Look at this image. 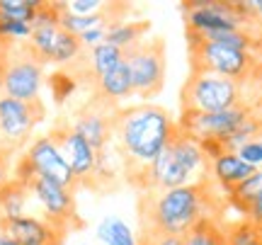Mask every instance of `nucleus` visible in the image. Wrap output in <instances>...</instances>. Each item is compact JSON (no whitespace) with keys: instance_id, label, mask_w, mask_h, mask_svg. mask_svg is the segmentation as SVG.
I'll list each match as a JSON object with an SVG mask.
<instances>
[{"instance_id":"nucleus-30","label":"nucleus","mask_w":262,"mask_h":245,"mask_svg":"<svg viewBox=\"0 0 262 245\" xmlns=\"http://www.w3.org/2000/svg\"><path fill=\"white\" fill-rule=\"evenodd\" d=\"M0 245H19V243L12 236H8V233H3V231H0Z\"/></svg>"},{"instance_id":"nucleus-23","label":"nucleus","mask_w":262,"mask_h":245,"mask_svg":"<svg viewBox=\"0 0 262 245\" xmlns=\"http://www.w3.org/2000/svg\"><path fill=\"white\" fill-rule=\"evenodd\" d=\"M49 85H51L54 100L61 104V102H66V100L71 97V93L75 90V85H78V83H75V78L71 76L68 71H63V68H61V71H56L54 76L49 78Z\"/></svg>"},{"instance_id":"nucleus-9","label":"nucleus","mask_w":262,"mask_h":245,"mask_svg":"<svg viewBox=\"0 0 262 245\" xmlns=\"http://www.w3.org/2000/svg\"><path fill=\"white\" fill-rule=\"evenodd\" d=\"M27 187H29V194L41 204L44 218H47L49 224H54V226L66 231V233L85 228V221L80 218L78 207H75L73 189H66L61 185H54V182L41 180V177L29 180Z\"/></svg>"},{"instance_id":"nucleus-8","label":"nucleus","mask_w":262,"mask_h":245,"mask_svg":"<svg viewBox=\"0 0 262 245\" xmlns=\"http://www.w3.org/2000/svg\"><path fill=\"white\" fill-rule=\"evenodd\" d=\"M44 83V63L32 51L27 39H12L5 63V80H3V95L32 102L39 100V90Z\"/></svg>"},{"instance_id":"nucleus-24","label":"nucleus","mask_w":262,"mask_h":245,"mask_svg":"<svg viewBox=\"0 0 262 245\" xmlns=\"http://www.w3.org/2000/svg\"><path fill=\"white\" fill-rule=\"evenodd\" d=\"M136 245H182V238L165 236V233H150V231H139Z\"/></svg>"},{"instance_id":"nucleus-11","label":"nucleus","mask_w":262,"mask_h":245,"mask_svg":"<svg viewBox=\"0 0 262 245\" xmlns=\"http://www.w3.org/2000/svg\"><path fill=\"white\" fill-rule=\"evenodd\" d=\"M117 112H119V104H112L97 95H90V100L73 114L71 126L100 153L112 143Z\"/></svg>"},{"instance_id":"nucleus-17","label":"nucleus","mask_w":262,"mask_h":245,"mask_svg":"<svg viewBox=\"0 0 262 245\" xmlns=\"http://www.w3.org/2000/svg\"><path fill=\"white\" fill-rule=\"evenodd\" d=\"M182 245H226V228L219 218H204L182 236Z\"/></svg>"},{"instance_id":"nucleus-29","label":"nucleus","mask_w":262,"mask_h":245,"mask_svg":"<svg viewBox=\"0 0 262 245\" xmlns=\"http://www.w3.org/2000/svg\"><path fill=\"white\" fill-rule=\"evenodd\" d=\"M245 218H250L255 226H260V228H262V194H260L257 199H255L253 204H250V209H248Z\"/></svg>"},{"instance_id":"nucleus-27","label":"nucleus","mask_w":262,"mask_h":245,"mask_svg":"<svg viewBox=\"0 0 262 245\" xmlns=\"http://www.w3.org/2000/svg\"><path fill=\"white\" fill-rule=\"evenodd\" d=\"M12 39L0 37V95H3V80H5V63H8V51Z\"/></svg>"},{"instance_id":"nucleus-13","label":"nucleus","mask_w":262,"mask_h":245,"mask_svg":"<svg viewBox=\"0 0 262 245\" xmlns=\"http://www.w3.org/2000/svg\"><path fill=\"white\" fill-rule=\"evenodd\" d=\"M257 168L248 165V163L238 155V153H221L211 161V180L216 182V187L221 189V194L228 197L243 180H248Z\"/></svg>"},{"instance_id":"nucleus-15","label":"nucleus","mask_w":262,"mask_h":245,"mask_svg":"<svg viewBox=\"0 0 262 245\" xmlns=\"http://www.w3.org/2000/svg\"><path fill=\"white\" fill-rule=\"evenodd\" d=\"M93 95H97V97H102V100L112 104H119L122 100L131 97L134 95V85H131L129 66L122 61L114 71H110L104 78H100L93 87Z\"/></svg>"},{"instance_id":"nucleus-6","label":"nucleus","mask_w":262,"mask_h":245,"mask_svg":"<svg viewBox=\"0 0 262 245\" xmlns=\"http://www.w3.org/2000/svg\"><path fill=\"white\" fill-rule=\"evenodd\" d=\"M124 63L129 66L134 95H139L141 100H153L163 93L168 68L163 37H146L134 47L124 49Z\"/></svg>"},{"instance_id":"nucleus-12","label":"nucleus","mask_w":262,"mask_h":245,"mask_svg":"<svg viewBox=\"0 0 262 245\" xmlns=\"http://www.w3.org/2000/svg\"><path fill=\"white\" fill-rule=\"evenodd\" d=\"M3 233L12 236L19 245H63L66 238H68L66 231L49 224L47 218L27 216V214L8 224V228Z\"/></svg>"},{"instance_id":"nucleus-26","label":"nucleus","mask_w":262,"mask_h":245,"mask_svg":"<svg viewBox=\"0 0 262 245\" xmlns=\"http://www.w3.org/2000/svg\"><path fill=\"white\" fill-rule=\"evenodd\" d=\"M104 0H71L66 3V10L73 15H93L97 10H102Z\"/></svg>"},{"instance_id":"nucleus-20","label":"nucleus","mask_w":262,"mask_h":245,"mask_svg":"<svg viewBox=\"0 0 262 245\" xmlns=\"http://www.w3.org/2000/svg\"><path fill=\"white\" fill-rule=\"evenodd\" d=\"M226 245H262V228L255 226L250 218H241L233 224H224Z\"/></svg>"},{"instance_id":"nucleus-19","label":"nucleus","mask_w":262,"mask_h":245,"mask_svg":"<svg viewBox=\"0 0 262 245\" xmlns=\"http://www.w3.org/2000/svg\"><path fill=\"white\" fill-rule=\"evenodd\" d=\"M97 238L104 245H136V236L131 233V228L117 216H107L100 221Z\"/></svg>"},{"instance_id":"nucleus-3","label":"nucleus","mask_w":262,"mask_h":245,"mask_svg":"<svg viewBox=\"0 0 262 245\" xmlns=\"http://www.w3.org/2000/svg\"><path fill=\"white\" fill-rule=\"evenodd\" d=\"M253 85L262 83H235L228 78L211 76V73H189L182 90H180V107L182 112H226L241 104L262 107V97H257Z\"/></svg>"},{"instance_id":"nucleus-28","label":"nucleus","mask_w":262,"mask_h":245,"mask_svg":"<svg viewBox=\"0 0 262 245\" xmlns=\"http://www.w3.org/2000/svg\"><path fill=\"white\" fill-rule=\"evenodd\" d=\"M12 180V158L0 153V187Z\"/></svg>"},{"instance_id":"nucleus-2","label":"nucleus","mask_w":262,"mask_h":245,"mask_svg":"<svg viewBox=\"0 0 262 245\" xmlns=\"http://www.w3.org/2000/svg\"><path fill=\"white\" fill-rule=\"evenodd\" d=\"M228 202L214 180L185 185L175 189L141 192L139 194V231L165 233L182 238L192 226L204 218L224 221Z\"/></svg>"},{"instance_id":"nucleus-4","label":"nucleus","mask_w":262,"mask_h":245,"mask_svg":"<svg viewBox=\"0 0 262 245\" xmlns=\"http://www.w3.org/2000/svg\"><path fill=\"white\" fill-rule=\"evenodd\" d=\"M187 39L189 73H211L235 83H262V58L241 49L204 41L192 32H185Z\"/></svg>"},{"instance_id":"nucleus-16","label":"nucleus","mask_w":262,"mask_h":245,"mask_svg":"<svg viewBox=\"0 0 262 245\" xmlns=\"http://www.w3.org/2000/svg\"><path fill=\"white\" fill-rule=\"evenodd\" d=\"M148 29H150L148 19H124V22H114V25L107 27L104 41L124 51V49L134 47L136 41L146 39V32H148Z\"/></svg>"},{"instance_id":"nucleus-1","label":"nucleus","mask_w":262,"mask_h":245,"mask_svg":"<svg viewBox=\"0 0 262 245\" xmlns=\"http://www.w3.org/2000/svg\"><path fill=\"white\" fill-rule=\"evenodd\" d=\"M172 129L175 119L158 104L143 102L134 107H119L110 146L119 158L122 180L136 192L143 187V177L150 163L168 146Z\"/></svg>"},{"instance_id":"nucleus-21","label":"nucleus","mask_w":262,"mask_h":245,"mask_svg":"<svg viewBox=\"0 0 262 245\" xmlns=\"http://www.w3.org/2000/svg\"><path fill=\"white\" fill-rule=\"evenodd\" d=\"M83 51H85V47H83V41H80V37H75L71 32L61 29L56 37V47H54L51 63H56V66H71Z\"/></svg>"},{"instance_id":"nucleus-25","label":"nucleus","mask_w":262,"mask_h":245,"mask_svg":"<svg viewBox=\"0 0 262 245\" xmlns=\"http://www.w3.org/2000/svg\"><path fill=\"white\" fill-rule=\"evenodd\" d=\"M238 155H241L248 165H253V168H262V139L241 146V148H238Z\"/></svg>"},{"instance_id":"nucleus-10","label":"nucleus","mask_w":262,"mask_h":245,"mask_svg":"<svg viewBox=\"0 0 262 245\" xmlns=\"http://www.w3.org/2000/svg\"><path fill=\"white\" fill-rule=\"evenodd\" d=\"M51 141L63 153L66 163L73 170V177L78 182V189H90L93 192L95 168H97V151L75 131L71 122H56V126L47 133Z\"/></svg>"},{"instance_id":"nucleus-7","label":"nucleus","mask_w":262,"mask_h":245,"mask_svg":"<svg viewBox=\"0 0 262 245\" xmlns=\"http://www.w3.org/2000/svg\"><path fill=\"white\" fill-rule=\"evenodd\" d=\"M47 119V107L41 100L22 102L0 95V153L15 158L32 141V131Z\"/></svg>"},{"instance_id":"nucleus-5","label":"nucleus","mask_w":262,"mask_h":245,"mask_svg":"<svg viewBox=\"0 0 262 245\" xmlns=\"http://www.w3.org/2000/svg\"><path fill=\"white\" fill-rule=\"evenodd\" d=\"M12 177L19 180L22 185H27L29 180L34 177H41L54 182V185H61L66 189H73V192L78 189L71 165L66 163L63 153L58 151V146L49 139L47 133L37 136L34 141H29L25 153L12 165Z\"/></svg>"},{"instance_id":"nucleus-18","label":"nucleus","mask_w":262,"mask_h":245,"mask_svg":"<svg viewBox=\"0 0 262 245\" xmlns=\"http://www.w3.org/2000/svg\"><path fill=\"white\" fill-rule=\"evenodd\" d=\"M260 194H262V168H257L250 177L243 180V182L226 197V202H228V207H233L235 211H241L245 216L248 209H250V204H253Z\"/></svg>"},{"instance_id":"nucleus-14","label":"nucleus","mask_w":262,"mask_h":245,"mask_svg":"<svg viewBox=\"0 0 262 245\" xmlns=\"http://www.w3.org/2000/svg\"><path fill=\"white\" fill-rule=\"evenodd\" d=\"M29 199H32L29 187L15 177L0 187V231H5L8 224H12L15 218L25 216V207Z\"/></svg>"},{"instance_id":"nucleus-22","label":"nucleus","mask_w":262,"mask_h":245,"mask_svg":"<svg viewBox=\"0 0 262 245\" xmlns=\"http://www.w3.org/2000/svg\"><path fill=\"white\" fill-rule=\"evenodd\" d=\"M41 0H0V19L32 25Z\"/></svg>"}]
</instances>
